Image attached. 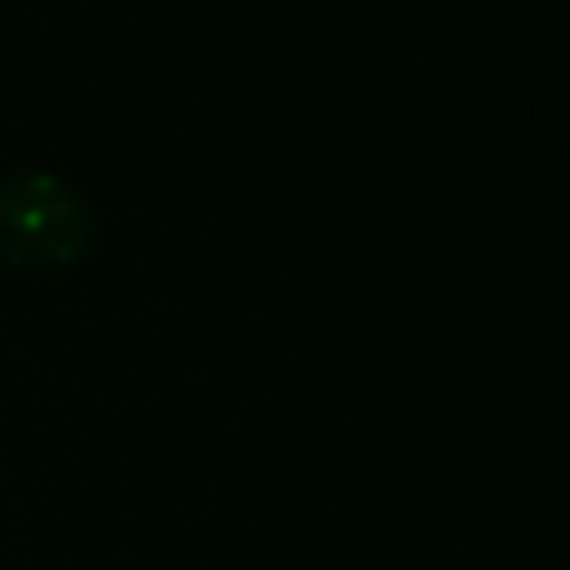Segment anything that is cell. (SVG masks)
<instances>
[{"label":"cell","instance_id":"cell-1","mask_svg":"<svg viewBox=\"0 0 570 570\" xmlns=\"http://www.w3.org/2000/svg\"><path fill=\"white\" fill-rule=\"evenodd\" d=\"M98 240L89 196L45 165H22L0 178V258L31 272L80 263Z\"/></svg>","mask_w":570,"mask_h":570}]
</instances>
